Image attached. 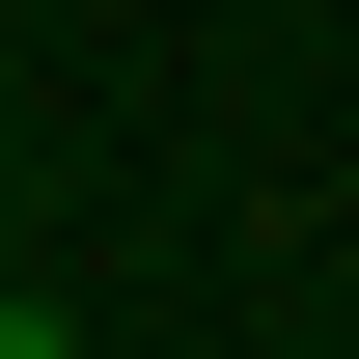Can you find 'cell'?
Segmentation results:
<instances>
[{
	"instance_id": "cell-1",
	"label": "cell",
	"mask_w": 359,
	"mask_h": 359,
	"mask_svg": "<svg viewBox=\"0 0 359 359\" xmlns=\"http://www.w3.org/2000/svg\"><path fill=\"white\" fill-rule=\"evenodd\" d=\"M0 359H55V332H28V304H0Z\"/></svg>"
}]
</instances>
